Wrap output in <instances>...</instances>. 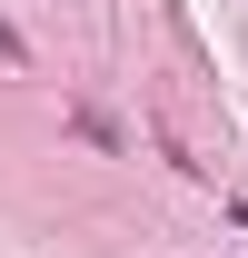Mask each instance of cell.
<instances>
[{"instance_id":"1","label":"cell","mask_w":248,"mask_h":258,"mask_svg":"<svg viewBox=\"0 0 248 258\" xmlns=\"http://www.w3.org/2000/svg\"><path fill=\"white\" fill-rule=\"evenodd\" d=\"M0 60H10V70H20V60H30V50H20V30H0Z\"/></svg>"}]
</instances>
